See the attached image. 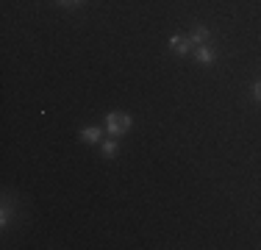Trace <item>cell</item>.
I'll return each mask as SVG.
<instances>
[{"instance_id": "cell-1", "label": "cell", "mask_w": 261, "mask_h": 250, "mask_svg": "<svg viewBox=\"0 0 261 250\" xmlns=\"http://www.w3.org/2000/svg\"><path fill=\"white\" fill-rule=\"evenodd\" d=\"M128 128H130V117L122 114V111H111V114L106 117V131H109L111 136L128 134Z\"/></svg>"}, {"instance_id": "cell-2", "label": "cell", "mask_w": 261, "mask_h": 250, "mask_svg": "<svg viewBox=\"0 0 261 250\" xmlns=\"http://www.w3.org/2000/svg\"><path fill=\"white\" fill-rule=\"evenodd\" d=\"M170 47L175 50V53L184 56V53H189V50L195 47V45L189 42V36H172V39H170Z\"/></svg>"}, {"instance_id": "cell-3", "label": "cell", "mask_w": 261, "mask_h": 250, "mask_svg": "<svg viewBox=\"0 0 261 250\" xmlns=\"http://www.w3.org/2000/svg\"><path fill=\"white\" fill-rule=\"evenodd\" d=\"M208 39V28H206V25H197V28H192V34H189V42H192V45H203V42H206Z\"/></svg>"}, {"instance_id": "cell-4", "label": "cell", "mask_w": 261, "mask_h": 250, "mask_svg": "<svg viewBox=\"0 0 261 250\" xmlns=\"http://www.w3.org/2000/svg\"><path fill=\"white\" fill-rule=\"evenodd\" d=\"M195 56H197V61H203V64L214 61V50L206 47V45H197V47H195Z\"/></svg>"}, {"instance_id": "cell-5", "label": "cell", "mask_w": 261, "mask_h": 250, "mask_svg": "<svg viewBox=\"0 0 261 250\" xmlns=\"http://www.w3.org/2000/svg\"><path fill=\"white\" fill-rule=\"evenodd\" d=\"M100 134H103L100 128H84V131H81V139H84V142H97V139H100Z\"/></svg>"}, {"instance_id": "cell-6", "label": "cell", "mask_w": 261, "mask_h": 250, "mask_svg": "<svg viewBox=\"0 0 261 250\" xmlns=\"http://www.w3.org/2000/svg\"><path fill=\"white\" fill-rule=\"evenodd\" d=\"M114 153H117V142H114V139L103 142V156H106V159H111Z\"/></svg>"}, {"instance_id": "cell-7", "label": "cell", "mask_w": 261, "mask_h": 250, "mask_svg": "<svg viewBox=\"0 0 261 250\" xmlns=\"http://www.w3.org/2000/svg\"><path fill=\"white\" fill-rule=\"evenodd\" d=\"M253 97L261 100V81H258V84H253Z\"/></svg>"}, {"instance_id": "cell-8", "label": "cell", "mask_w": 261, "mask_h": 250, "mask_svg": "<svg viewBox=\"0 0 261 250\" xmlns=\"http://www.w3.org/2000/svg\"><path fill=\"white\" fill-rule=\"evenodd\" d=\"M61 3H78V0H61Z\"/></svg>"}]
</instances>
